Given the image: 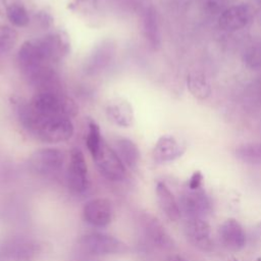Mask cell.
I'll use <instances>...</instances> for the list:
<instances>
[{"label":"cell","mask_w":261,"mask_h":261,"mask_svg":"<svg viewBox=\"0 0 261 261\" xmlns=\"http://www.w3.org/2000/svg\"><path fill=\"white\" fill-rule=\"evenodd\" d=\"M258 261H261V259H258Z\"/></svg>","instance_id":"cell-33"},{"label":"cell","mask_w":261,"mask_h":261,"mask_svg":"<svg viewBox=\"0 0 261 261\" xmlns=\"http://www.w3.org/2000/svg\"><path fill=\"white\" fill-rule=\"evenodd\" d=\"M180 211L188 218H205L211 211V201L208 195L200 188H188L180 196Z\"/></svg>","instance_id":"cell-11"},{"label":"cell","mask_w":261,"mask_h":261,"mask_svg":"<svg viewBox=\"0 0 261 261\" xmlns=\"http://www.w3.org/2000/svg\"><path fill=\"white\" fill-rule=\"evenodd\" d=\"M69 261H102L98 257H91V256H85V255H76L74 258H72Z\"/></svg>","instance_id":"cell-30"},{"label":"cell","mask_w":261,"mask_h":261,"mask_svg":"<svg viewBox=\"0 0 261 261\" xmlns=\"http://www.w3.org/2000/svg\"><path fill=\"white\" fill-rule=\"evenodd\" d=\"M17 116L22 127L32 137L44 143L65 142L73 135V124L68 117L39 113L30 103L18 104Z\"/></svg>","instance_id":"cell-1"},{"label":"cell","mask_w":261,"mask_h":261,"mask_svg":"<svg viewBox=\"0 0 261 261\" xmlns=\"http://www.w3.org/2000/svg\"><path fill=\"white\" fill-rule=\"evenodd\" d=\"M41 252L38 241L29 237H12L0 245V261H36Z\"/></svg>","instance_id":"cell-4"},{"label":"cell","mask_w":261,"mask_h":261,"mask_svg":"<svg viewBox=\"0 0 261 261\" xmlns=\"http://www.w3.org/2000/svg\"><path fill=\"white\" fill-rule=\"evenodd\" d=\"M236 157L248 164L261 165V143H248L234 149Z\"/></svg>","instance_id":"cell-23"},{"label":"cell","mask_w":261,"mask_h":261,"mask_svg":"<svg viewBox=\"0 0 261 261\" xmlns=\"http://www.w3.org/2000/svg\"><path fill=\"white\" fill-rule=\"evenodd\" d=\"M17 61L19 68L27 80L48 65V61L37 40L25 41L22 43L17 53Z\"/></svg>","instance_id":"cell-10"},{"label":"cell","mask_w":261,"mask_h":261,"mask_svg":"<svg viewBox=\"0 0 261 261\" xmlns=\"http://www.w3.org/2000/svg\"><path fill=\"white\" fill-rule=\"evenodd\" d=\"M253 9L248 4H237L225 8L218 17V25L226 32H236L247 27L253 19Z\"/></svg>","instance_id":"cell-13"},{"label":"cell","mask_w":261,"mask_h":261,"mask_svg":"<svg viewBox=\"0 0 261 261\" xmlns=\"http://www.w3.org/2000/svg\"><path fill=\"white\" fill-rule=\"evenodd\" d=\"M99 172L107 179L119 181L125 177V166L107 143L102 141L97 154L93 157Z\"/></svg>","instance_id":"cell-7"},{"label":"cell","mask_w":261,"mask_h":261,"mask_svg":"<svg viewBox=\"0 0 261 261\" xmlns=\"http://www.w3.org/2000/svg\"><path fill=\"white\" fill-rule=\"evenodd\" d=\"M39 46L49 61H59L69 53L70 43L68 36L63 31H57L37 39Z\"/></svg>","instance_id":"cell-12"},{"label":"cell","mask_w":261,"mask_h":261,"mask_svg":"<svg viewBox=\"0 0 261 261\" xmlns=\"http://www.w3.org/2000/svg\"><path fill=\"white\" fill-rule=\"evenodd\" d=\"M185 233L190 243L201 251L210 252L213 249L211 228L203 218H188L184 225Z\"/></svg>","instance_id":"cell-15"},{"label":"cell","mask_w":261,"mask_h":261,"mask_svg":"<svg viewBox=\"0 0 261 261\" xmlns=\"http://www.w3.org/2000/svg\"><path fill=\"white\" fill-rule=\"evenodd\" d=\"M17 32L5 24H0V55L9 53L17 43Z\"/></svg>","instance_id":"cell-25"},{"label":"cell","mask_w":261,"mask_h":261,"mask_svg":"<svg viewBox=\"0 0 261 261\" xmlns=\"http://www.w3.org/2000/svg\"><path fill=\"white\" fill-rule=\"evenodd\" d=\"M79 255L102 257L122 254L127 251V246L119 239L101 232H91L81 236L75 244Z\"/></svg>","instance_id":"cell-2"},{"label":"cell","mask_w":261,"mask_h":261,"mask_svg":"<svg viewBox=\"0 0 261 261\" xmlns=\"http://www.w3.org/2000/svg\"><path fill=\"white\" fill-rule=\"evenodd\" d=\"M203 179V175L200 171H195L193 173V175L191 176L190 180H189V186L188 188L190 189H197L201 187V182Z\"/></svg>","instance_id":"cell-29"},{"label":"cell","mask_w":261,"mask_h":261,"mask_svg":"<svg viewBox=\"0 0 261 261\" xmlns=\"http://www.w3.org/2000/svg\"><path fill=\"white\" fill-rule=\"evenodd\" d=\"M66 182L69 191L74 195H82L89 188L88 165L83 152L79 148H74L70 152Z\"/></svg>","instance_id":"cell-6"},{"label":"cell","mask_w":261,"mask_h":261,"mask_svg":"<svg viewBox=\"0 0 261 261\" xmlns=\"http://www.w3.org/2000/svg\"><path fill=\"white\" fill-rule=\"evenodd\" d=\"M34 110L52 116H73L77 112L74 102L60 90L38 91L29 102Z\"/></svg>","instance_id":"cell-3"},{"label":"cell","mask_w":261,"mask_h":261,"mask_svg":"<svg viewBox=\"0 0 261 261\" xmlns=\"http://www.w3.org/2000/svg\"><path fill=\"white\" fill-rule=\"evenodd\" d=\"M156 197L160 209L169 220L176 221L180 218L179 204L169 188L162 181L156 184Z\"/></svg>","instance_id":"cell-20"},{"label":"cell","mask_w":261,"mask_h":261,"mask_svg":"<svg viewBox=\"0 0 261 261\" xmlns=\"http://www.w3.org/2000/svg\"><path fill=\"white\" fill-rule=\"evenodd\" d=\"M141 224L145 237L153 246L163 250L171 249L174 246L173 240L166 231L165 227L152 214H142Z\"/></svg>","instance_id":"cell-16"},{"label":"cell","mask_w":261,"mask_h":261,"mask_svg":"<svg viewBox=\"0 0 261 261\" xmlns=\"http://www.w3.org/2000/svg\"><path fill=\"white\" fill-rule=\"evenodd\" d=\"M187 87L192 96L198 100H206L212 93L211 86L206 76L199 71L188 74Z\"/></svg>","instance_id":"cell-22"},{"label":"cell","mask_w":261,"mask_h":261,"mask_svg":"<svg viewBox=\"0 0 261 261\" xmlns=\"http://www.w3.org/2000/svg\"><path fill=\"white\" fill-rule=\"evenodd\" d=\"M219 240L222 246L232 252L242 250L246 245V233L241 223L233 219L228 218L221 223L218 229Z\"/></svg>","instance_id":"cell-17"},{"label":"cell","mask_w":261,"mask_h":261,"mask_svg":"<svg viewBox=\"0 0 261 261\" xmlns=\"http://www.w3.org/2000/svg\"><path fill=\"white\" fill-rule=\"evenodd\" d=\"M106 114L109 120L121 127H129L134 122V111L128 101L116 98L108 102Z\"/></svg>","instance_id":"cell-19"},{"label":"cell","mask_w":261,"mask_h":261,"mask_svg":"<svg viewBox=\"0 0 261 261\" xmlns=\"http://www.w3.org/2000/svg\"><path fill=\"white\" fill-rule=\"evenodd\" d=\"M112 214V204L105 198L92 199L83 208L84 220L94 227L107 226L111 222Z\"/></svg>","instance_id":"cell-14"},{"label":"cell","mask_w":261,"mask_h":261,"mask_svg":"<svg viewBox=\"0 0 261 261\" xmlns=\"http://www.w3.org/2000/svg\"><path fill=\"white\" fill-rule=\"evenodd\" d=\"M112 149L115 151L124 166L136 168L140 160V151L134 141L128 138L118 137L113 140Z\"/></svg>","instance_id":"cell-21"},{"label":"cell","mask_w":261,"mask_h":261,"mask_svg":"<svg viewBox=\"0 0 261 261\" xmlns=\"http://www.w3.org/2000/svg\"><path fill=\"white\" fill-rule=\"evenodd\" d=\"M170 261H186L184 258H181L180 256H173Z\"/></svg>","instance_id":"cell-31"},{"label":"cell","mask_w":261,"mask_h":261,"mask_svg":"<svg viewBox=\"0 0 261 261\" xmlns=\"http://www.w3.org/2000/svg\"><path fill=\"white\" fill-rule=\"evenodd\" d=\"M64 153L56 148L36 150L29 158L31 169L37 174L48 176L57 173L63 166Z\"/></svg>","instance_id":"cell-8"},{"label":"cell","mask_w":261,"mask_h":261,"mask_svg":"<svg viewBox=\"0 0 261 261\" xmlns=\"http://www.w3.org/2000/svg\"><path fill=\"white\" fill-rule=\"evenodd\" d=\"M259 1V3H260V5H261V0H258Z\"/></svg>","instance_id":"cell-32"},{"label":"cell","mask_w":261,"mask_h":261,"mask_svg":"<svg viewBox=\"0 0 261 261\" xmlns=\"http://www.w3.org/2000/svg\"><path fill=\"white\" fill-rule=\"evenodd\" d=\"M245 61L248 66L252 68H260L261 67V47H252L247 51L245 56Z\"/></svg>","instance_id":"cell-27"},{"label":"cell","mask_w":261,"mask_h":261,"mask_svg":"<svg viewBox=\"0 0 261 261\" xmlns=\"http://www.w3.org/2000/svg\"><path fill=\"white\" fill-rule=\"evenodd\" d=\"M35 19H36V22L43 29L49 28L53 22L52 16L46 11H39L35 15Z\"/></svg>","instance_id":"cell-28"},{"label":"cell","mask_w":261,"mask_h":261,"mask_svg":"<svg viewBox=\"0 0 261 261\" xmlns=\"http://www.w3.org/2000/svg\"><path fill=\"white\" fill-rule=\"evenodd\" d=\"M6 15L16 27H25L30 22V16L27 9L18 1L9 2L6 5Z\"/></svg>","instance_id":"cell-24"},{"label":"cell","mask_w":261,"mask_h":261,"mask_svg":"<svg viewBox=\"0 0 261 261\" xmlns=\"http://www.w3.org/2000/svg\"><path fill=\"white\" fill-rule=\"evenodd\" d=\"M135 9L140 17L143 35L149 46L157 50L161 44V35L157 10L152 0H135Z\"/></svg>","instance_id":"cell-5"},{"label":"cell","mask_w":261,"mask_h":261,"mask_svg":"<svg viewBox=\"0 0 261 261\" xmlns=\"http://www.w3.org/2000/svg\"><path fill=\"white\" fill-rule=\"evenodd\" d=\"M116 55V45L112 40L106 39L96 45L86 58L83 69L87 75H98L112 63Z\"/></svg>","instance_id":"cell-9"},{"label":"cell","mask_w":261,"mask_h":261,"mask_svg":"<svg viewBox=\"0 0 261 261\" xmlns=\"http://www.w3.org/2000/svg\"><path fill=\"white\" fill-rule=\"evenodd\" d=\"M88 126H89V130H88L86 144L92 157H94L97 154L103 140L101 139L99 125L94 120H89Z\"/></svg>","instance_id":"cell-26"},{"label":"cell","mask_w":261,"mask_h":261,"mask_svg":"<svg viewBox=\"0 0 261 261\" xmlns=\"http://www.w3.org/2000/svg\"><path fill=\"white\" fill-rule=\"evenodd\" d=\"M185 147L172 136H162L156 142L152 156L157 163H166L179 158L184 152Z\"/></svg>","instance_id":"cell-18"}]
</instances>
